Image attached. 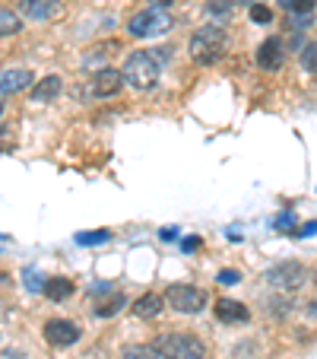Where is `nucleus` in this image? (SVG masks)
I'll list each match as a JSON object with an SVG mask.
<instances>
[{"label":"nucleus","instance_id":"obj_21","mask_svg":"<svg viewBox=\"0 0 317 359\" xmlns=\"http://www.w3.org/2000/svg\"><path fill=\"white\" fill-rule=\"evenodd\" d=\"M232 4H235V0H209L206 13L216 16V20H229V16H232Z\"/></svg>","mask_w":317,"mask_h":359},{"label":"nucleus","instance_id":"obj_20","mask_svg":"<svg viewBox=\"0 0 317 359\" xmlns=\"http://www.w3.org/2000/svg\"><path fill=\"white\" fill-rule=\"evenodd\" d=\"M302 67L308 70V74H317V41H308V45L302 48Z\"/></svg>","mask_w":317,"mask_h":359},{"label":"nucleus","instance_id":"obj_15","mask_svg":"<svg viewBox=\"0 0 317 359\" xmlns=\"http://www.w3.org/2000/svg\"><path fill=\"white\" fill-rule=\"evenodd\" d=\"M57 95H61V76H55V74L38 80L32 89V102H51V99H57Z\"/></svg>","mask_w":317,"mask_h":359},{"label":"nucleus","instance_id":"obj_12","mask_svg":"<svg viewBox=\"0 0 317 359\" xmlns=\"http://www.w3.org/2000/svg\"><path fill=\"white\" fill-rule=\"evenodd\" d=\"M32 70L26 67H13V70H3V83H0V89H3V99H7L10 93H20V89L32 86Z\"/></svg>","mask_w":317,"mask_h":359},{"label":"nucleus","instance_id":"obj_22","mask_svg":"<svg viewBox=\"0 0 317 359\" xmlns=\"http://www.w3.org/2000/svg\"><path fill=\"white\" fill-rule=\"evenodd\" d=\"M108 238H111L108 229H95V232H80V236H76V242H80V245H105Z\"/></svg>","mask_w":317,"mask_h":359},{"label":"nucleus","instance_id":"obj_17","mask_svg":"<svg viewBox=\"0 0 317 359\" xmlns=\"http://www.w3.org/2000/svg\"><path fill=\"white\" fill-rule=\"evenodd\" d=\"M121 359H159V350L149 344H127L121 353Z\"/></svg>","mask_w":317,"mask_h":359},{"label":"nucleus","instance_id":"obj_5","mask_svg":"<svg viewBox=\"0 0 317 359\" xmlns=\"http://www.w3.org/2000/svg\"><path fill=\"white\" fill-rule=\"evenodd\" d=\"M263 283L283 292H295L308 283V271L298 261H283V264H273L270 271H263Z\"/></svg>","mask_w":317,"mask_h":359},{"label":"nucleus","instance_id":"obj_25","mask_svg":"<svg viewBox=\"0 0 317 359\" xmlns=\"http://www.w3.org/2000/svg\"><path fill=\"white\" fill-rule=\"evenodd\" d=\"M289 13H314V0H283Z\"/></svg>","mask_w":317,"mask_h":359},{"label":"nucleus","instance_id":"obj_10","mask_svg":"<svg viewBox=\"0 0 317 359\" xmlns=\"http://www.w3.org/2000/svg\"><path fill=\"white\" fill-rule=\"evenodd\" d=\"M64 10V0H20V13L29 20H51Z\"/></svg>","mask_w":317,"mask_h":359},{"label":"nucleus","instance_id":"obj_16","mask_svg":"<svg viewBox=\"0 0 317 359\" xmlns=\"http://www.w3.org/2000/svg\"><path fill=\"white\" fill-rule=\"evenodd\" d=\"M45 296L51 299V302H64V299L73 296V283H70L67 277H55L45 283Z\"/></svg>","mask_w":317,"mask_h":359},{"label":"nucleus","instance_id":"obj_19","mask_svg":"<svg viewBox=\"0 0 317 359\" xmlns=\"http://www.w3.org/2000/svg\"><path fill=\"white\" fill-rule=\"evenodd\" d=\"M121 309H124V296H121V292H115L108 302H101L99 309H95V315H99V318H111V315H118Z\"/></svg>","mask_w":317,"mask_h":359},{"label":"nucleus","instance_id":"obj_6","mask_svg":"<svg viewBox=\"0 0 317 359\" xmlns=\"http://www.w3.org/2000/svg\"><path fill=\"white\" fill-rule=\"evenodd\" d=\"M165 302L181 315H197L206 309V292L190 283H171L169 290H165Z\"/></svg>","mask_w":317,"mask_h":359},{"label":"nucleus","instance_id":"obj_33","mask_svg":"<svg viewBox=\"0 0 317 359\" xmlns=\"http://www.w3.org/2000/svg\"><path fill=\"white\" fill-rule=\"evenodd\" d=\"M308 315H311V318H317V299H314V302H308Z\"/></svg>","mask_w":317,"mask_h":359},{"label":"nucleus","instance_id":"obj_8","mask_svg":"<svg viewBox=\"0 0 317 359\" xmlns=\"http://www.w3.org/2000/svg\"><path fill=\"white\" fill-rule=\"evenodd\" d=\"M286 55H289V51H286V41L273 35V39H267L260 48H257V67L273 74V70H279L286 64Z\"/></svg>","mask_w":317,"mask_h":359},{"label":"nucleus","instance_id":"obj_29","mask_svg":"<svg viewBox=\"0 0 317 359\" xmlns=\"http://www.w3.org/2000/svg\"><path fill=\"white\" fill-rule=\"evenodd\" d=\"M273 226H276V229H292V226H295V213H292V210H283L276 219H273Z\"/></svg>","mask_w":317,"mask_h":359},{"label":"nucleus","instance_id":"obj_7","mask_svg":"<svg viewBox=\"0 0 317 359\" xmlns=\"http://www.w3.org/2000/svg\"><path fill=\"white\" fill-rule=\"evenodd\" d=\"M124 86V74L115 67H101L99 74L89 80V93L95 95V99H111V95H118Z\"/></svg>","mask_w":317,"mask_h":359},{"label":"nucleus","instance_id":"obj_3","mask_svg":"<svg viewBox=\"0 0 317 359\" xmlns=\"http://www.w3.org/2000/svg\"><path fill=\"white\" fill-rule=\"evenodd\" d=\"M155 350L162 359H203L206 356V346H203L200 337L188 331H171V334H162V337L155 340Z\"/></svg>","mask_w":317,"mask_h":359},{"label":"nucleus","instance_id":"obj_11","mask_svg":"<svg viewBox=\"0 0 317 359\" xmlns=\"http://www.w3.org/2000/svg\"><path fill=\"white\" fill-rule=\"evenodd\" d=\"M216 318L225 321V325H244V321L251 318L248 305L235 302V299H219L216 302Z\"/></svg>","mask_w":317,"mask_h":359},{"label":"nucleus","instance_id":"obj_14","mask_svg":"<svg viewBox=\"0 0 317 359\" xmlns=\"http://www.w3.org/2000/svg\"><path fill=\"white\" fill-rule=\"evenodd\" d=\"M118 51V41H99V45H89L86 51H83V67H101V64L108 61V55H115Z\"/></svg>","mask_w":317,"mask_h":359},{"label":"nucleus","instance_id":"obj_13","mask_svg":"<svg viewBox=\"0 0 317 359\" xmlns=\"http://www.w3.org/2000/svg\"><path fill=\"white\" fill-rule=\"evenodd\" d=\"M162 309H165V299L159 296V292H146V296H140L134 302V315L136 318H159L162 315Z\"/></svg>","mask_w":317,"mask_h":359},{"label":"nucleus","instance_id":"obj_34","mask_svg":"<svg viewBox=\"0 0 317 359\" xmlns=\"http://www.w3.org/2000/svg\"><path fill=\"white\" fill-rule=\"evenodd\" d=\"M235 4H251V7H254V0H235Z\"/></svg>","mask_w":317,"mask_h":359},{"label":"nucleus","instance_id":"obj_23","mask_svg":"<svg viewBox=\"0 0 317 359\" xmlns=\"http://www.w3.org/2000/svg\"><path fill=\"white\" fill-rule=\"evenodd\" d=\"M22 280H26V290L29 292H45V283H48V280H41V273L38 271H35V267H26V271H22Z\"/></svg>","mask_w":317,"mask_h":359},{"label":"nucleus","instance_id":"obj_30","mask_svg":"<svg viewBox=\"0 0 317 359\" xmlns=\"http://www.w3.org/2000/svg\"><path fill=\"white\" fill-rule=\"evenodd\" d=\"M314 232H317V219H311V223H304L295 236H314Z\"/></svg>","mask_w":317,"mask_h":359},{"label":"nucleus","instance_id":"obj_1","mask_svg":"<svg viewBox=\"0 0 317 359\" xmlns=\"http://www.w3.org/2000/svg\"><path fill=\"white\" fill-rule=\"evenodd\" d=\"M159 70H162V64H159L155 51H134V55H127L121 74L124 83H130L134 89H153L159 80Z\"/></svg>","mask_w":317,"mask_h":359},{"label":"nucleus","instance_id":"obj_26","mask_svg":"<svg viewBox=\"0 0 317 359\" xmlns=\"http://www.w3.org/2000/svg\"><path fill=\"white\" fill-rule=\"evenodd\" d=\"M311 16H314V13H289V29H292V32L308 29L311 26Z\"/></svg>","mask_w":317,"mask_h":359},{"label":"nucleus","instance_id":"obj_2","mask_svg":"<svg viewBox=\"0 0 317 359\" xmlns=\"http://www.w3.org/2000/svg\"><path fill=\"white\" fill-rule=\"evenodd\" d=\"M190 57H194L197 64H203V67H209V64H216L219 57H223L225 51V32L219 26H200L194 35H190Z\"/></svg>","mask_w":317,"mask_h":359},{"label":"nucleus","instance_id":"obj_28","mask_svg":"<svg viewBox=\"0 0 317 359\" xmlns=\"http://www.w3.org/2000/svg\"><path fill=\"white\" fill-rule=\"evenodd\" d=\"M216 283H223V286H235V283H241V273L238 271H219V277H216Z\"/></svg>","mask_w":317,"mask_h":359},{"label":"nucleus","instance_id":"obj_18","mask_svg":"<svg viewBox=\"0 0 317 359\" xmlns=\"http://www.w3.org/2000/svg\"><path fill=\"white\" fill-rule=\"evenodd\" d=\"M20 29H22V22H20V16H16L13 10H10V7L0 10V32H3V35H16Z\"/></svg>","mask_w":317,"mask_h":359},{"label":"nucleus","instance_id":"obj_9","mask_svg":"<svg viewBox=\"0 0 317 359\" xmlns=\"http://www.w3.org/2000/svg\"><path fill=\"white\" fill-rule=\"evenodd\" d=\"M45 340L51 346H73L80 340V327L73 321H64V318H51L45 325Z\"/></svg>","mask_w":317,"mask_h":359},{"label":"nucleus","instance_id":"obj_32","mask_svg":"<svg viewBox=\"0 0 317 359\" xmlns=\"http://www.w3.org/2000/svg\"><path fill=\"white\" fill-rule=\"evenodd\" d=\"M101 292H115V290H111L108 283H95L92 286V296H101Z\"/></svg>","mask_w":317,"mask_h":359},{"label":"nucleus","instance_id":"obj_31","mask_svg":"<svg viewBox=\"0 0 317 359\" xmlns=\"http://www.w3.org/2000/svg\"><path fill=\"white\" fill-rule=\"evenodd\" d=\"M159 238H162V242H175V238H178V229H171V226H169V229L159 232Z\"/></svg>","mask_w":317,"mask_h":359},{"label":"nucleus","instance_id":"obj_27","mask_svg":"<svg viewBox=\"0 0 317 359\" xmlns=\"http://www.w3.org/2000/svg\"><path fill=\"white\" fill-rule=\"evenodd\" d=\"M267 305H270V312L276 315V318H283V315L289 312V309H295V305H292L286 296H283V299H270V302H267Z\"/></svg>","mask_w":317,"mask_h":359},{"label":"nucleus","instance_id":"obj_4","mask_svg":"<svg viewBox=\"0 0 317 359\" xmlns=\"http://www.w3.org/2000/svg\"><path fill=\"white\" fill-rule=\"evenodd\" d=\"M171 26V16L165 13V7H149L140 10L136 16H130L127 32L136 35V39H155V35H165Z\"/></svg>","mask_w":317,"mask_h":359},{"label":"nucleus","instance_id":"obj_24","mask_svg":"<svg viewBox=\"0 0 317 359\" xmlns=\"http://www.w3.org/2000/svg\"><path fill=\"white\" fill-rule=\"evenodd\" d=\"M248 16H251V22H257V26H267V22L273 20V10L263 7V4H254V7L248 10Z\"/></svg>","mask_w":317,"mask_h":359}]
</instances>
